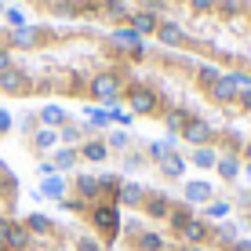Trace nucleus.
I'll return each instance as SVG.
<instances>
[{"label":"nucleus","instance_id":"obj_1","mask_svg":"<svg viewBox=\"0 0 251 251\" xmlns=\"http://www.w3.org/2000/svg\"><path fill=\"white\" fill-rule=\"evenodd\" d=\"M76 153H80V168H91V171H99L102 164L113 160L109 157V146H106V131H91L80 146H76Z\"/></svg>","mask_w":251,"mask_h":251},{"label":"nucleus","instance_id":"obj_2","mask_svg":"<svg viewBox=\"0 0 251 251\" xmlns=\"http://www.w3.org/2000/svg\"><path fill=\"white\" fill-rule=\"evenodd\" d=\"M153 40H157L160 48H168V51H186V44H189L186 25H182V22H175V19H160L157 33H153Z\"/></svg>","mask_w":251,"mask_h":251},{"label":"nucleus","instance_id":"obj_3","mask_svg":"<svg viewBox=\"0 0 251 251\" xmlns=\"http://www.w3.org/2000/svg\"><path fill=\"white\" fill-rule=\"evenodd\" d=\"M215 197H222V193L215 189V182H207V178H186V182H182V201L193 204L197 211H201V207H207Z\"/></svg>","mask_w":251,"mask_h":251},{"label":"nucleus","instance_id":"obj_4","mask_svg":"<svg viewBox=\"0 0 251 251\" xmlns=\"http://www.w3.org/2000/svg\"><path fill=\"white\" fill-rule=\"evenodd\" d=\"M157 25H160V15H153V11H142V7H135V11L127 15V29H135L142 40H150L153 33H157Z\"/></svg>","mask_w":251,"mask_h":251},{"label":"nucleus","instance_id":"obj_5","mask_svg":"<svg viewBox=\"0 0 251 251\" xmlns=\"http://www.w3.org/2000/svg\"><path fill=\"white\" fill-rule=\"evenodd\" d=\"M131 11H135V7H127V0H106V4L99 7V19L117 29V25H127V15H131Z\"/></svg>","mask_w":251,"mask_h":251},{"label":"nucleus","instance_id":"obj_6","mask_svg":"<svg viewBox=\"0 0 251 251\" xmlns=\"http://www.w3.org/2000/svg\"><path fill=\"white\" fill-rule=\"evenodd\" d=\"M109 44H117L120 51H124V55H127V51H131V48H138V44H146V40L142 37H138V33L135 29H127V25H117V29H109Z\"/></svg>","mask_w":251,"mask_h":251},{"label":"nucleus","instance_id":"obj_7","mask_svg":"<svg viewBox=\"0 0 251 251\" xmlns=\"http://www.w3.org/2000/svg\"><path fill=\"white\" fill-rule=\"evenodd\" d=\"M186 160L193 164L197 171H215V164H219V153H215L211 146H204V150H186Z\"/></svg>","mask_w":251,"mask_h":251},{"label":"nucleus","instance_id":"obj_8","mask_svg":"<svg viewBox=\"0 0 251 251\" xmlns=\"http://www.w3.org/2000/svg\"><path fill=\"white\" fill-rule=\"evenodd\" d=\"M215 15H222V19H237V15H244V0H215Z\"/></svg>","mask_w":251,"mask_h":251},{"label":"nucleus","instance_id":"obj_9","mask_svg":"<svg viewBox=\"0 0 251 251\" xmlns=\"http://www.w3.org/2000/svg\"><path fill=\"white\" fill-rule=\"evenodd\" d=\"M4 22H7V29H22V25H29V19H25L22 7H7V11H4Z\"/></svg>","mask_w":251,"mask_h":251},{"label":"nucleus","instance_id":"obj_10","mask_svg":"<svg viewBox=\"0 0 251 251\" xmlns=\"http://www.w3.org/2000/svg\"><path fill=\"white\" fill-rule=\"evenodd\" d=\"M189 4V11L197 15V19H211L215 15V0H186Z\"/></svg>","mask_w":251,"mask_h":251},{"label":"nucleus","instance_id":"obj_11","mask_svg":"<svg viewBox=\"0 0 251 251\" xmlns=\"http://www.w3.org/2000/svg\"><path fill=\"white\" fill-rule=\"evenodd\" d=\"M11 131H15V117H11V113H7V109H4V106H0V135H4V138H7V135H11Z\"/></svg>","mask_w":251,"mask_h":251},{"label":"nucleus","instance_id":"obj_12","mask_svg":"<svg viewBox=\"0 0 251 251\" xmlns=\"http://www.w3.org/2000/svg\"><path fill=\"white\" fill-rule=\"evenodd\" d=\"M11 66H15V51L0 44V73H7V69H11Z\"/></svg>","mask_w":251,"mask_h":251},{"label":"nucleus","instance_id":"obj_13","mask_svg":"<svg viewBox=\"0 0 251 251\" xmlns=\"http://www.w3.org/2000/svg\"><path fill=\"white\" fill-rule=\"evenodd\" d=\"M4 11H7V4H4V0H0V22H4Z\"/></svg>","mask_w":251,"mask_h":251},{"label":"nucleus","instance_id":"obj_14","mask_svg":"<svg viewBox=\"0 0 251 251\" xmlns=\"http://www.w3.org/2000/svg\"><path fill=\"white\" fill-rule=\"evenodd\" d=\"M33 4H40V7H48V4H55V0H33Z\"/></svg>","mask_w":251,"mask_h":251},{"label":"nucleus","instance_id":"obj_15","mask_svg":"<svg viewBox=\"0 0 251 251\" xmlns=\"http://www.w3.org/2000/svg\"><path fill=\"white\" fill-rule=\"evenodd\" d=\"M138 4H142V0H138Z\"/></svg>","mask_w":251,"mask_h":251}]
</instances>
